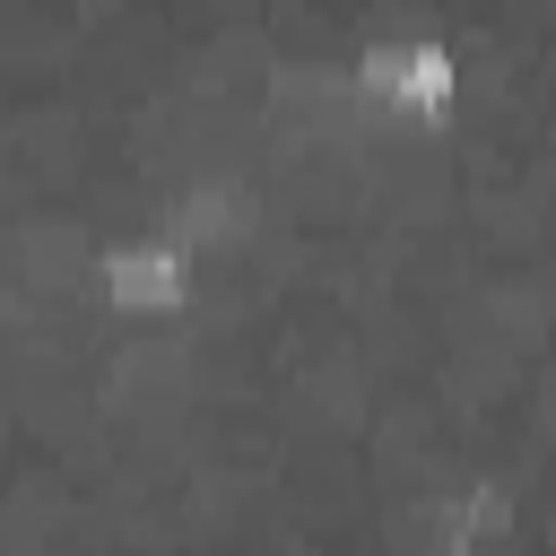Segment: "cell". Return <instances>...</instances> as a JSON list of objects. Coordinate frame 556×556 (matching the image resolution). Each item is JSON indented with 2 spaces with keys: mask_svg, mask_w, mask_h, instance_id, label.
Wrapping results in <instances>:
<instances>
[{
  "mask_svg": "<svg viewBox=\"0 0 556 556\" xmlns=\"http://www.w3.org/2000/svg\"><path fill=\"white\" fill-rule=\"evenodd\" d=\"M348 87H356V104H365L374 122H391V130H443V122L460 113V96H469V70H460V52H452L443 35H426V26H382V35H365V43L348 52Z\"/></svg>",
  "mask_w": 556,
  "mask_h": 556,
  "instance_id": "1",
  "label": "cell"
},
{
  "mask_svg": "<svg viewBox=\"0 0 556 556\" xmlns=\"http://www.w3.org/2000/svg\"><path fill=\"white\" fill-rule=\"evenodd\" d=\"M87 278H96V304L113 321H182L191 295H200V252L165 226H130V235L96 243Z\"/></svg>",
  "mask_w": 556,
  "mask_h": 556,
  "instance_id": "2",
  "label": "cell"
},
{
  "mask_svg": "<svg viewBox=\"0 0 556 556\" xmlns=\"http://www.w3.org/2000/svg\"><path fill=\"white\" fill-rule=\"evenodd\" d=\"M521 547V495L504 478H460L426 504V556H495Z\"/></svg>",
  "mask_w": 556,
  "mask_h": 556,
  "instance_id": "3",
  "label": "cell"
},
{
  "mask_svg": "<svg viewBox=\"0 0 556 556\" xmlns=\"http://www.w3.org/2000/svg\"><path fill=\"white\" fill-rule=\"evenodd\" d=\"M495 556H530V547H495Z\"/></svg>",
  "mask_w": 556,
  "mask_h": 556,
  "instance_id": "4",
  "label": "cell"
}]
</instances>
